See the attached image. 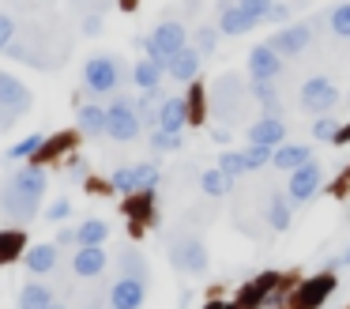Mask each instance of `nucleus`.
I'll list each match as a JSON object with an SVG mask.
<instances>
[{
    "instance_id": "obj_1",
    "label": "nucleus",
    "mask_w": 350,
    "mask_h": 309,
    "mask_svg": "<svg viewBox=\"0 0 350 309\" xmlns=\"http://www.w3.org/2000/svg\"><path fill=\"white\" fill-rule=\"evenodd\" d=\"M42 196H46V173L38 166H27L0 185V211L12 223H31L42 208Z\"/></svg>"
},
{
    "instance_id": "obj_2",
    "label": "nucleus",
    "mask_w": 350,
    "mask_h": 309,
    "mask_svg": "<svg viewBox=\"0 0 350 309\" xmlns=\"http://www.w3.org/2000/svg\"><path fill=\"white\" fill-rule=\"evenodd\" d=\"M185 45H189V30H185L177 19H162L151 34H139L136 38V49H144L147 57L159 60L162 68H166V60L174 57V53H181Z\"/></svg>"
},
{
    "instance_id": "obj_3",
    "label": "nucleus",
    "mask_w": 350,
    "mask_h": 309,
    "mask_svg": "<svg viewBox=\"0 0 350 309\" xmlns=\"http://www.w3.org/2000/svg\"><path fill=\"white\" fill-rule=\"evenodd\" d=\"M106 132L113 136V140H124V143L144 132V121H139V113H136V98L117 95L113 102L106 106Z\"/></svg>"
},
{
    "instance_id": "obj_4",
    "label": "nucleus",
    "mask_w": 350,
    "mask_h": 309,
    "mask_svg": "<svg viewBox=\"0 0 350 309\" xmlns=\"http://www.w3.org/2000/svg\"><path fill=\"white\" fill-rule=\"evenodd\" d=\"M83 87L91 90V95H113V90L121 87V64H117V57L98 53V57L87 60L83 64Z\"/></svg>"
},
{
    "instance_id": "obj_5",
    "label": "nucleus",
    "mask_w": 350,
    "mask_h": 309,
    "mask_svg": "<svg viewBox=\"0 0 350 309\" xmlns=\"http://www.w3.org/2000/svg\"><path fill=\"white\" fill-rule=\"evenodd\" d=\"M170 260L177 264L181 271H189V275H204L207 271V245L196 238V234H177L174 241H170Z\"/></svg>"
},
{
    "instance_id": "obj_6",
    "label": "nucleus",
    "mask_w": 350,
    "mask_h": 309,
    "mask_svg": "<svg viewBox=\"0 0 350 309\" xmlns=\"http://www.w3.org/2000/svg\"><path fill=\"white\" fill-rule=\"evenodd\" d=\"M339 102V87H335L327 75H312V79H305V87H301V106L309 113H327L332 106Z\"/></svg>"
},
{
    "instance_id": "obj_7",
    "label": "nucleus",
    "mask_w": 350,
    "mask_h": 309,
    "mask_svg": "<svg viewBox=\"0 0 350 309\" xmlns=\"http://www.w3.org/2000/svg\"><path fill=\"white\" fill-rule=\"evenodd\" d=\"M312 27H317V23H297V27H282L267 45H271V49L279 53V57H297V53L309 49V42H312Z\"/></svg>"
},
{
    "instance_id": "obj_8",
    "label": "nucleus",
    "mask_w": 350,
    "mask_h": 309,
    "mask_svg": "<svg viewBox=\"0 0 350 309\" xmlns=\"http://www.w3.org/2000/svg\"><path fill=\"white\" fill-rule=\"evenodd\" d=\"M320 177H324V170H320V162H305V166H297V170H290V181H286V196L294 203H301V200H309L312 193L320 188Z\"/></svg>"
},
{
    "instance_id": "obj_9",
    "label": "nucleus",
    "mask_w": 350,
    "mask_h": 309,
    "mask_svg": "<svg viewBox=\"0 0 350 309\" xmlns=\"http://www.w3.org/2000/svg\"><path fill=\"white\" fill-rule=\"evenodd\" d=\"M144 294H147V283L121 275L113 286H109L106 298H109V309H139V306H144Z\"/></svg>"
},
{
    "instance_id": "obj_10",
    "label": "nucleus",
    "mask_w": 350,
    "mask_h": 309,
    "mask_svg": "<svg viewBox=\"0 0 350 309\" xmlns=\"http://www.w3.org/2000/svg\"><path fill=\"white\" fill-rule=\"evenodd\" d=\"M200 60H204V53H200L196 45H185L181 53H174V57L166 60V75L177 83H192L200 75Z\"/></svg>"
},
{
    "instance_id": "obj_11",
    "label": "nucleus",
    "mask_w": 350,
    "mask_h": 309,
    "mask_svg": "<svg viewBox=\"0 0 350 309\" xmlns=\"http://www.w3.org/2000/svg\"><path fill=\"white\" fill-rule=\"evenodd\" d=\"M189 98L185 95H170L159 102V128H166V132H181L185 125H189Z\"/></svg>"
},
{
    "instance_id": "obj_12",
    "label": "nucleus",
    "mask_w": 350,
    "mask_h": 309,
    "mask_svg": "<svg viewBox=\"0 0 350 309\" xmlns=\"http://www.w3.org/2000/svg\"><path fill=\"white\" fill-rule=\"evenodd\" d=\"M286 140V125H282L279 113H264L256 125L249 128V143H264V147H279Z\"/></svg>"
},
{
    "instance_id": "obj_13",
    "label": "nucleus",
    "mask_w": 350,
    "mask_h": 309,
    "mask_svg": "<svg viewBox=\"0 0 350 309\" xmlns=\"http://www.w3.org/2000/svg\"><path fill=\"white\" fill-rule=\"evenodd\" d=\"M106 264H109V256H106V249H102V245H79L76 256H72V268H76L79 279L102 275V268H106Z\"/></svg>"
},
{
    "instance_id": "obj_14",
    "label": "nucleus",
    "mask_w": 350,
    "mask_h": 309,
    "mask_svg": "<svg viewBox=\"0 0 350 309\" xmlns=\"http://www.w3.org/2000/svg\"><path fill=\"white\" fill-rule=\"evenodd\" d=\"M335 291V271H324V275H312L309 283L297 291V306L301 309H317L327 301V294Z\"/></svg>"
},
{
    "instance_id": "obj_15",
    "label": "nucleus",
    "mask_w": 350,
    "mask_h": 309,
    "mask_svg": "<svg viewBox=\"0 0 350 309\" xmlns=\"http://www.w3.org/2000/svg\"><path fill=\"white\" fill-rule=\"evenodd\" d=\"M0 106H4V110H16V113L31 110V90H27L12 72H0Z\"/></svg>"
},
{
    "instance_id": "obj_16",
    "label": "nucleus",
    "mask_w": 350,
    "mask_h": 309,
    "mask_svg": "<svg viewBox=\"0 0 350 309\" xmlns=\"http://www.w3.org/2000/svg\"><path fill=\"white\" fill-rule=\"evenodd\" d=\"M249 72H252V79H275V75L282 72V57L264 42L249 53Z\"/></svg>"
},
{
    "instance_id": "obj_17",
    "label": "nucleus",
    "mask_w": 350,
    "mask_h": 309,
    "mask_svg": "<svg viewBox=\"0 0 350 309\" xmlns=\"http://www.w3.org/2000/svg\"><path fill=\"white\" fill-rule=\"evenodd\" d=\"M162 75H166V68H162L159 60H151V57H139L136 68H132V83L139 87V95H159Z\"/></svg>"
},
{
    "instance_id": "obj_18",
    "label": "nucleus",
    "mask_w": 350,
    "mask_h": 309,
    "mask_svg": "<svg viewBox=\"0 0 350 309\" xmlns=\"http://www.w3.org/2000/svg\"><path fill=\"white\" fill-rule=\"evenodd\" d=\"M252 27H256V19H252L249 12H241V8H237V0L219 12V30H222V34H234L237 38V34H249Z\"/></svg>"
},
{
    "instance_id": "obj_19",
    "label": "nucleus",
    "mask_w": 350,
    "mask_h": 309,
    "mask_svg": "<svg viewBox=\"0 0 350 309\" xmlns=\"http://www.w3.org/2000/svg\"><path fill=\"white\" fill-rule=\"evenodd\" d=\"M275 283H279V275H275V271H267L264 279H252V283L237 294V309H256L260 301H267V294H271Z\"/></svg>"
},
{
    "instance_id": "obj_20",
    "label": "nucleus",
    "mask_w": 350,
    "mask_h": 309,
    "mask_svg": "<svg viewBox=\"0 0 350 309\" xmlns=\"http://www.w3.org/2000/svg\"><path fill=\"white\" fill-rule=\"evenodd\" d=\"M312 158V147H305V143H290V147H275V155H271V162L279 166L282 173H290V170H297V166H305Z\"/></svg>"
},
{
    "instance_id": "obj_21",
    "label": "nucleus",
    "mask_w": 350,
    "mask_h": 309,
    "mask_svg": "<svg viewBox=\"0 0 350 309\" xmlns=\"http://www.w3.org/2000/svg\"><path fill=\"white\" fill-rule=\"evenodd\" d=\"M57 256H61V245H34V249H27V271L46 275V271L57 268Z\"/></svg>"
},
{
    "instance_id": "obj_22",
    "label": "nucleus",
    "mask_w": 350,
    "mask_h": 309,
    "mask_svg": "<svg viewBox=\"0 0 350 309\" xmlns=\"http://www.w3.org/2000/svg\"><path fill=\"white\" fill-rule=\"evenodd\" d=\"M117 260H121V275L139 279V283H147V279H151V271H147V260H144V253H139L136 245H124L121 253H117Z\"/></svg>"
},
{
    "instance_id": "obj_23",
    "label": "nucleus",
    "mask_w": 350,
    "mask_h": 309,
    "mask_svg": "<svg viewBox=\"0 0 350 309\" xmlns=\"http://www.w3.org/2000/svg\"><path fill=\"white\" fill-rule=\"evenodd\" d=\"M53 301L57 298L46 283H27L23 291H19V309H49Z\"/></svg>"
},
{
    "instance_id": "obj_24",
    "label": "nucleus",
    "mask_w": 350,
    "mask_h": 309,
    "mask_svg": "<svg viewBox=\"0 0 350 309\" xmlns=\"http://www.w3.org/2000/svg\"><path fill=\"white\" fill-rule=\"evenodd\" d=\"M290 219H294L290 196H286V193H275L271 200H267V223H271V230H286Z\"/></svg>"
},
{
    "instance_id": "obj_25",
    "label": "nucleus",
    "mask_w": 350,
    "mask_h": 309,
    "mask_svg": "<svg viewBox=\"0 0 350 309\" xmlns=\"http://www.w3.org/2000/svg\"><path fill=\"white\" fill-rule=\"evenodd\" d=\"M23 249H27V234L23 230H0V264L19 260Z\"/></svg>"
},
{
    "instance_id": "obj_26",
    "label": "nucleus",
    "mask_w": 350,
    "mask_h": 309,
    "mask_svg": "<svg viewBox=\"0 0 350 309\" xmlns=\"http://www.w3.org/2000/svg\"><path fill=\"white\" fill-rule=\"evenodd\" d=\"M79 132L83 136L106 132V110H102V106H79Z\"/></svg>"
},
{
    "instance_id": "obj_27",
    "label": "nucleus",
    "mask_w": 350,
    "mask_h": 309,
    "mask_svg": "<svg viewBox=\"0 0 350 309\" xmlns=\"http://www.w3.org/2000/svg\"><path fill=\"white\" fill-rule=\"evenodd\" d=\"M106 238H109V223H102V219H87V223H79V230H76L79 245H102Z\"/></svg>"
},
{
    "instance_id": "obj_28",
    "label": "nucleus",
    "mask_w": 350,
    "mask_h": 309,
    "mask_svg": "<svg viewBox=\"0 0 350 309\" xmlns=\"http://www.w3.org/2000/svg\"><path fill=\"white\" fill-rule=\"evenodd\" d=\"M252 95L260 98L267 113H279V90H275V79H252Z\"/></svg>"
},
{
    "instance_id": "obj_29",
    "label": "nucleus",
    "mask_w": 350,
    "mask_h": 309,
    "mask_svg": "<svg viewBox=\"0 0 350 309\" xmlns=\"http://www.w3.org/2000/svg\"><path fill=\"white\" fill-rule=\"evenodd\" d=\"M327 27H332V34L350 38V0H342V4H335L327 12Z\"/></svg>"
},
{
    "instance_id": "obj_30",
    "label": "nucleus",
    "mask_w": 350,
    "mask_h": 309,
    "mask_svg": "<svg viewBox=\"0 0 350 309\" xmlns=\"http://www.w3.org/2000/svg\"><path fill=\"white\" fill-rule=\"evenodd\" d=\"M219 170L226 173L230 181L241 177V173H249V158H245V151H226V155L219 158Z\"/></svg>"
},
{
    "instance_id": "obj_31",
    "label": "nucleus",
    "mask_w": 350,
    "mask_h": 309,
    "mask_svg": "<svg viewBox=\"0 0 350 309\" xmlns=\"http://www.w3.org/2000/svg\"><path fill=\"white\" fill-rule=\"evenodd\" d=\"M132 170H136V193H151L154 185H159V166L154 162H139V166H132Z\"/></svg>"
},
{
    "instance_id": "obj_32",
    "label": "nucleus",
    "mask_w": 350,
    "mask_h": 309,
    "mask_svg": "<svg viewBox=\"0 0 350 309\" xmlns=\"http://www.w3.org/2000/svg\"><path fill=\"white\" fill-rule=\"evenodd\" d=\"M151 147H154V151H181V147H185V140H181V132H166V128H154V132H151Z\"/></svg>"
},
{
    "instance_id": "obj_33",
    "label": "nucleus",
    "mask_w": 350,
    "mask_h": 309,
    "mask_svg": "<svg viewBox=\"0 0 350 309\" xmlns=\"http://www.w3.org/2000/svg\"><path fill=\"white\" fill-rule=\"evenodd\" d=\"M200 188H204L207 196H222V193L230 188V177H226L222 170H207L204 177H200Z\"/></svg>"
},
{
    "instance_id": "obj_34",
    "label": "nucleus",
    "mask_w": 350,
    "mask_h": 309,
    "mask_svg": "<svg viewBox=\"0 0 350 309\" xmlns=\"http://www.w3.org/2000/svg\"><path fill=\"white\" fill-rule=\"evenodd\" d=\"M109 188H117V193H136V170L132 166H121V170H113V177H109Z\"/></svg>"
},
{
    "instance_id": "obj_35",
    "label": "nucleus",
    "mask_w": 350,
    "mask_h": 309,
    "mask_svg": "<svg viewBox=\"0 0 350 309\" xmlns=\"http://www.w3.org/2000/svg\"><path fill=\"white\" fill-rule=\"evenodd\" d=\"M38 147H42V136H27V140H19L16 147H8V158H12V162H19V158H31Z\"/></svg>"
},
{
    "instance_id": "obj_36",
    "label": "nucleus",
    "mask_w": 350,
    "mask_h": 309,
    "mask_svg": "<svg viewBox=\"0 0 350 309\" xmlns=\"http://www.w3.org/2000/svg\"><path fill=\"white\" fill-rule=\"evenodd\" d=\"M237 8H241V12H249L252 19H267V12H271L275 8V0H237Z\"/></svg>"
},
{
    "instance_id": "obj_37",
    "label": "nucleus",
    "mask_w": 350,
    "mask_h": 309,
    "mask_svg": "<svg viewBox=\"0 0 350 309\" xmlns=\"http://www.w3.org/2000/svg\"><path fill=\"white\" fill-rule=\"evenodd\" d=\"M335 132H339V125H335V117H327V113H320V117L312 121V136H317V140H335Z\"/></svg>"
},
{
    "instance_id": "obj_38",
    "label": "nucleus",
    "mask_w": 350,
    "mask_h": 309,
    "mask_svg": "<svg viewBox=\"0 0 350 309\" xmlns=\"http://www.w3.org/2000/svg\"><path fill=\"white\" fill-rule=\"evenodd\" d=\"M275 147H264V143H252L249 151H245V158H249V170H260L264 162H271Z\"/></svg>"
},
{
    "instance_id": "obj_39",
    "label": "nucleus",
    "mask_w": 350,
    "mask_h": 309,
    "mask_svg": "<svg viewBox=\"0 0 350 309\" xmlns=\"http://www.w3.org/2000/svg\"><path fill=\"white\" fill-rule=\"evenodd\" d=\"M215 45H219V34H215V27H200V30H196V49L204 53V57H211Z\"/></svg>"
},
{
    "instance_id": "obj_40",
    "label": "nucleus",
    "mask_w": 350,
    "mask_h": 309,
    "mask_svg": "<svg viewBox=\"0 0 350 309\" xmlns=\"http://www.w3.org/2000/svg\"><path fill=\"white\" fill-rule=\"evenodd\" d=\"M16 19H12L8 12H0V49H8L12 42H16Z\"/></svg>"
},
{
    "instance_id": "obj_41",
    "label": "nucleus",
    "mask_w": 350,
    "mask_h": 309,
    "mask_svg": "<svg viewBox=\"0 0 350 309\" xmlns=\"http://www.w3.org/2000/svg\"><path fill=\"white\" fill-rule=\"evenodd\" d=\"M68 215H72V203L68 200H57L53 208H49V219H53V223H64Z\"/></svg>"
},
{
    "instance_id": "obj_42",
    "label": "nucleus",
    "mask_w": 350,
    "mask_h": 309,
    "mask_svg": "<svg viewBox=\"0 0 350 309\" xmlns=\"http://www.w3.org/2000/svg\"><path fill=\"white\" fill-rule=\"evenodd\" d=\"M83 34H87V38L102 34V19H98V15H87V19H83Z\"/></svg>"
},
{
    "instance_id": "obj_43",
    "label": "nucleus",
    "mask_w": 350,
    "mask_h": 309,
    "mask_svg": "<svg viewBox=\"0 0 350 309\" xmlns=\"http://www.w3.org/2000/svg\"><path fill=\"white\" fill-rule=\"evenodd\" d=\"M267 19H271V23H286L290 19V8L286 4H275L271 12H267Z\"/></svg>"
},
{
    "instance_id": "obj_44",
    "label": "nucleus",
    "mask_w": 350,
    "mask_h": 309,
    "mask_svg": "<svg viewBox=\"0 0 350 309\" xmlns=\"http://www.w3.org/2000/svg\"><path fill=\"white\" fill-rule=\"evenodd\" d=\"M57 245H79V241H76V230H61V234H57Z\"/></svg>"
},
{
    "instance_id": "obj_45",
    "label": "nucleus",
    "mask_w": 350,
    "mask_h": 309,
    "mask_svg": "<svg viewBox=\"0 0 350 309\" xmlns=\"http://www.w3.org/2000/svg\"><path fill=\"white\" fill-rule=\"evenodd\" d=\"M342 140H350V125H347V128H339V132H335V143H342Z\"/></svg>"
},
{
    "instance_id": "obj_46",
    "label": "nucleus",
    "mask_w": 350,
    "mask_h": 309,
    "mask_svg": "<svg viewBox=\"0 0 350 309\" xmlns=\"http://www.w3.org/2000/svg\"><path fill=\"white\" fill-rule=\"evenodd\" d=\"M342 264H350V249H347V253H342Z\"/></svg>"
},
{
    "instance_id": "obj_47",
    "label": "nucleus",
    "mask_w": 350,
    "mask_h": 309,
    "mask_svg": "<svg viewBox=\"0 0 350 309\" xmlns=\"http://www.w3.org/2000/svg\"><path fill=\"white\" fill-rule=\"evenodd\" d=\"M49 309H64V306H61V301H53V306H49Z\"/></svg>"
},
{
    "instance_id": "obj_48",
    "label": "nucleus",
    "mask_w": 350,
    "mask_h": 309,
    "mask_svg": "<svg viewBox=\"0 0 350 309\" xmlns=\"http://www.w3.org/2000/svg\"><path fill=\"white\" fill-rule=\"evenodd\" d=\"M83 309H98V306H83Z\"/></svg>"
}]
</instances>
